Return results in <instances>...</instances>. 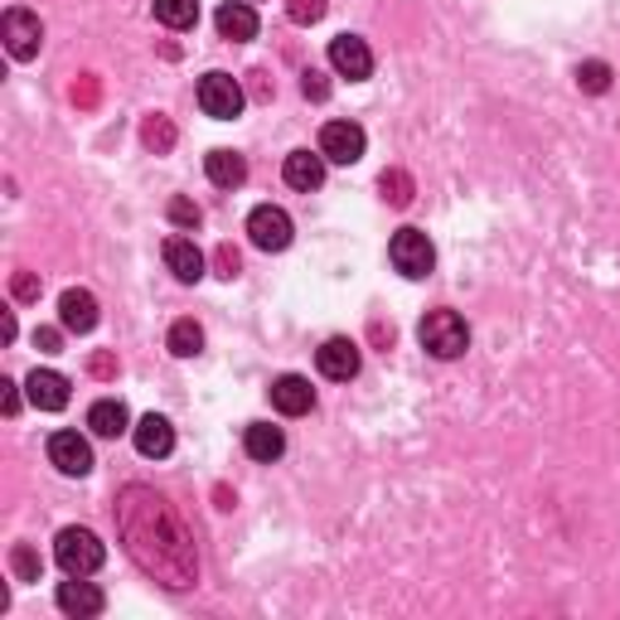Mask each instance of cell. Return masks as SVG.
Listing matches in <instances>:
<instances>
[{"mask_svg":"<svg viewBox=\"0 0 620 620\" xmlns=\"http://www.w3.org/2000/svg\"><path fill=\"white\" fill-rule=\"evenodd\" d=\"M359 364H364V359H359V345L354 339H345V335L325 339V345L315 349V369H320L330 383H349L359 373Z\"/></svg>","mask_w":620,"mask_h":620,"instance_id":"10","label":"cell"},{"mask_svg":"<svg viewBox=\"0 0 620 620\" xmlns=\"http://www.w3.org/2000/svg\"><path fill=\"white\" fill-rule=\"evenodd\" d=\"M132 437H136V451L150 455V461H160V455L174 451V427H170L160 413H146L142 422L132 427Z\"/></svg>","mask_w":620,"mask_h":620,"instance_id":"18","label":"cell"},{"mask_svg":"<svg viewBox=\"0 0 620 620\" xmlns=\"http://www.w3.org/2000/svg\"><path fill=\"white\" fill-rule=\"evenodd\" d=\"M166 267L174 272V282L194 286L199 277H204V252H199L190 238H166Z\"/></svg>","mask_w":620,"mask_h":620,"instance_id":"21","label":"cell"},{"mask_svg":"<svg viewBox=\"0 0 620 620\" xmlns=\"http://www.w3.org/2000/svg\"><path fill=\"white\" fill-rule=\"evenodd\" d=\"M10 286H15V301H40V277L34 272H15Z\"/></svg>","mask_w":620,"mask_h":620,"instance_id":"32","label":"cell"},{"mask_svg":"<svg viewBox=\"0 0 620 620\" xmlns=\"http://www.w3.org/2000/svg\"><path fill=\"white\" fill-rule=\"evenodd\" d=\"M34 345H40L44 354H58V345H64V335H58V330H49V325H40V330H34Z\"/></svg>","mask_w":620,"mask_h":620,"instance_id":"35","label":"cell"},{"mask_svg":"<svg viewBox=\"0 0 620 620\" xmlns=\"http://www.w3.org/2000/svg\"><path fill=\"white\" fill-rule=\"evenodd\" d=\"M170 218H174L180 228H199V218H204V214H199V204H190V199H174V204H170Z\"/></svg>","mask_w":620,"mask_h":620,"instance_id":"30","label":"cell"},{"mask_svg":"<svg viewBox=\"0 0 620 620\" xmlns=\"http://www.w3.org/2000/svg\"><path fill=\"white\" fill-rule=\"evenodd\" d=\"M199 349H204V330H199L194 320H174V325H170V354L194 359Z\"/></svg>","mask_w":620,"mask_h":620,"instance_id":"24","label":"cell"},{"mask_svg":"<svg viewBox=\"0 0 620 620\" xmlns=\"http://www.w3.org/2000/svg\"><path fill=\"white\" fill-rule=\"evenodd\" d=\"M243 88L238 78L228 74H204L199 78V108H204V116H214V122H233V116L243 112Z\"/></svg>","mask_w":620,"mask_h":620,"instance_id":"5","label":"cell"},{"mask_svg":"<svg viewBox=\"0 0 620 620\" xmlns=\"http://www.w3.org/2000/svg\"><path fill=\"white\" fill-rule=\"evenodd\" d=\"M243 451H248L252 461H262V465L282 461V451H286V431H282V427H272V422H252L248 431H243Z\"/></svg>","mask_w":620,"mask_h":620,"instance_id":"20","label":"cell"},{"mask_svg":"<svg viewBox=\"0 0 620 620\" xmlns=\"http://www.w3.org/2000/svg\"><path fill=\"white\" fill-rule=\"evenodd\" d=\"M417 339H422V349L431 359H461L465 349H471V325H465L455 311H427Z\"/></svg>","mask_w":620,"mask_h":620,"instance_id":"3","label":"cell"},{"mask_svg":"<svg viewBox=\"0 0 620 620\" xmlns=\"http://www.w3.org/2000/svg\"><path fill=\"white\" fill-rule=\"evenodd\" d=\"M272 407L282 417H306L315 407V388L311 379H301V373H282V379L272 383Z\"/></svg>","mask_w":620,"mask_h":620,"instance_id":"14","label":"cell"},{"mask_svg":"<svg viewBox=\"0 0 620 620\" xmlns=\"http://www.w3.org/2000/svg\"><path fill=\"white\" fill-rule=\"evenodd\" d=\"M10 567H15L20 582H40V557H34V548H25V543L10 553Z\"/></svg>","mask_w":620,"mask_h":620,"instance_id":"28","label":"cell"},{"mask_svg":"<svg viewBox=\"0 0 620 620\" xmlns=\"http://www.w3.org/2000/svg\"><path fill=\"white\" fill-rule=\"evenodd\" d=\"M282 174H286L291 190L311 194V190H320V184H325V156H320V150H291Z\"/></svg>","mask_w":620,"mask_h":620,"instance_id":"15","label":"cell"},{"mask_svg":"<svg viewBox=\"0 0 620 620\" xmlns=\"http://www.w3.org/2000/svg\"><path fill=\"white\" fill-rule=\"evenodd\" d=\"M49 461H54L64 475H88V471H92V447H88V437H78V431H54V437H49Z\"/></svg>","mask_w":620,"mask_h":620,"instance_id":"13","label":"cell"},{"mask_svg":"<svg viewBox=\"0 0 620 620\" xmlns=\"http://www.w3.org/2000/svg\"><path fill=\"white\" fill-rule=\"evenodd\" d=\"M301 92H306V98H330V83H325V74H315V68H306V74H301Z\"/></svg>","mask_w":620,"mask_h":620,"instance_id":"31","label":"cell"},{"mask_svg":"<svg viewBox=\"0 0 620 620\" xmlns=\"http://www.w3.org/2000/svg\"><path fill=\"white\" fill-rule=\"evenodd\" d=\"M0 30H5V49H10V58H20V64H25V58L40 54V44H44L40 15H30V10H5Z\"/></svg>","mask_w":620,"mask_h":620,"instance_id":"8","label":"cell"},{"mask_svg":"<svg viewBox=\"0 0 620 620\" xmlns=\"http://www.w3.org/2000/svg\"><path fill=\"white\" fill-rule=\"evenodd\" d=\"M25 388H30V403L40 407V413H58V407H68V379L64 373H54V369H34L25 379Z\"/></svg>","mask_w":620,"mask_h":620,"instance_id":"17","label":"cell"},{"mask_svg":"<svg viewBox=\"0 0 620 620\" xmlns=\"http://www.w3.org/2000/svg\"><path fill=\"white\" fill-rule=\"evenodd\" d=\"M58 611L64 616H78V620H92V616H102L108 611V596H102L92 582H83V577H68V582H58Z\"/></svg>","mask_w":620,"mask_h":620,"instance_id":"11","label":"cell"},{"mask_svg":"<svg viewBox=\"0 0 620 620\" xmlns=\"http://www.w3.org/2000/svg\"><path fill=\"white\" fill-rule=\"evenodd\" d=\"M214 262H218V277H238V267H243V262H238V252H233L228 243L214 252Z\"/></svg>","mask_w":620,"mask_h":620,"instance_id":"33","label":"cell"},{"mask_svg":"<svg viewBox=\"0 0 620 620\" xmlns=\"http://www.w3.org/2000/svg\"><path fill=\"white\" fill-rule=\"evenodd\" d=\"M116 519H122L126 553H132L136 563L150 572V577H160L174 591L190 587L194 572H199L190 533H184V523L174 519V509L156 495V489L132 485L122 495V505H116Z\"/></svg>","mask_w":620,"mask_h":620,"instance_id":"1","label":"cell"},{"mask_svg":"<svg viewBox=\"0 0 620 620\" xmlns=\"http://www.w3.org/2000/svg\"><path fill=\"white\" fill-rule=\"evenodd\" d=\"M92 373H112V354H98V359H92Z\"/></svg>","mask_w":620,"mask_h":620,"instance_id":"36","label":"cell"},{"mask_svg":"<svg viewBox=\"0 0 620 620\" xmlns=\"http://www.w3.org/2000/svg\"><path fill=\"white\" fill-rule=\"evenodd\" d=\"M58 320H64L68 335H88L98 330V296L83 286H68L64 296H58Z\"/></svg>","mask_w":620,"mask_h":620,"instance_id":"12","label":"cell"},{"mask_svg":"<svg viewBox=\"0 0 620 620\" xmlns=\"http://www.w3.org/2000/svg\"><path fill=\"white\" fill-rule=\"evenodd\" d=\"M156 20L166 30H194L199 25V0H156Z\"/></svg>","mask_w":620,"mask_h":620,"instance_id":"23","label":"cell"},{"mask_svg":"<svg viewBox=\"0 0 620 620\" xmlns=\"http://www.w3.org/2000/svg\"><path fill=\"white\" fill-rule=\"evenodd\" d=\"M364 146H369V136L359 122H325V132H320V156L325 160L354 166V160H364Z\"/></svg>","mask_w":620,"mask_h":620,"instance_id":"7","label":"cell"},{"mask_svg":"<svg viewBox=\"0 0 620 620\" xmlns=\"http://www.w3.org/2000/svg\"><path fill=\"white\" fill-rule=\"evenodd\" d=\"M330 68L349 83H364L373 74V49L359 34H339V40H330Z\"/></svg>","mask_w":620,"mask_h":620,"instance_id":"9","label":"cell"},{"mask_svg":"<svg viewBox=\"0 0 620 620\" xmlns=\"http://www.w3.org/2000/svg\"><path fill=\"white\" fill-rule=\"evenodd\" d=\"M388 262L407 282H422V277H431V267H437V248H431V238L422 228H397L388 243Z\"/></svg>","mask_w":620,"mask_h":620,"instance_id":"4","label":"cell"},{"mask_svg":"<svg viewBox=\"0 0 620 620\" xmlns=\"http://www.w3.org/2000/svg\"><path fill=\"white\" fill-rule=\"evenodd\" d=\"M291 214L286 208H277V204H257L252 214H248V238H252V248H262V252H282L291 248Z\"/></svg>","mask_w":620,"mask_h":620,"instance_id":"6","label":"cell"},{"mask_svg":"<svg viewBox=\"0 0 620 620\" xmlns=\"http://www.w3.org/2000/svg\"><path fill=\"white\" fill-rule=\"evenodd\" d=\"M88 427H92V437L116 441L122 431H132V413H126L122 397H98V403L88 407Z\"/></svg>","mask_w":620,"mask_h":620,"instance_id":"19","label":"cell"},{"mask_svg":"<svg viewBox=\"0 0 620 620\" xmlns=\"http://www.w3.org/2000/svg\"><path fill=\"white\" fill-rule=\"evenodd\" d=\"M204 170H208V180H214L218 190H238V184L248 180V160H243L238 150H208Z\"/></svg>","mask_w":620,"mask_h":620,"instance_id":"22","label":"cell"},{"mask_svg":"<svg viewBox=\"0 0 620 620\" xmlns=\"http://www.w3.org/2000/svg\"><path fill=\"white\" fill-rule=\"evenodd\" d=\"M286 15L296 25H315V20H325V0H286Z\"/></svg>","mask_w":620,"mask_h":620,"instance_id":"29","label":"cell"},{"mask_svg":"<svg viewBox=\"0 0 620 620\" xmlns=\"http://www.w3.org/2000/svg\"><path fill=\"white\" fill-rule=\"evenodd\" d=\"M577 88H582V92H606V88H611V64H601V58H587V64L577 68Z\"/></svg>","mask_w":620,"mask_h":620,"instance_id":"26","label":"cell"},{"mask_svg":"<svg viewBox=\"0 0 620 620\" xmlns=\"http://www.w3.org/2000/svg\"><path fill=\"white\" fill-rule=\"evenodd\" d=\"M54 563L64 567L68 577H92V572L108 563V548H102V538L92 529L68 523V529H58V538H54Z\"/></svg>","mask_w":620,"mask_h":620,"instance_id":"2","label":"cell"},{"mask_svg":"<svg viewBox=\"0 0 620 620\" xmlns=\"http://www.w3.org/2000/svg\"><path fill=\"white\" fill-rule=\"evenodd\" d=\"M214 25H218L224 40L248 44V40H257V10L248 5V0H224V5H218V15H214Z\"/></svg>","mask_w":620,"mask_h":620,"instance_id":"16","label":"cell"},{"mask_svg":"<svg viewBox=\"0 0 620 620\" xmlns=\"http://www.w3.org/2000/svg\"><path fill=\"white\" fill-rule=\"evenodd\" d=\"M379 190H383V199H388L393 208H407V204H413V174H407V170H383Z\"/></svg>","mask_w":620,"mask_h":620,"instance_id":"25","label":"cell"},{"mask_svg":"<svg viewBox=\"0 0 620 620\" xmlns=\"http://www.w3.org/2000/svg\"><path fill=\"white\" fill-rule=\"evenodd\" d=\"M0 407H5V417L20 413V388H15L10 379H0Z\"/></svg>","mask_w":620,"mask_h":620,"instance_id":"34","label":"cell"},{"mask_svg":"<svg viewBox=\"0 0 620 620\" xmlns=\"http://www.w3.org/2000/svg\"><path fill=\"white\" fill-rule=\"evenodd\" d=\"M142 136H146V146H156V150H170L174 146V126L166 122V116H150V122L142 126Z\"/></svg>","mask_w":620,"mask_h":620,"instance_id":"27","label":"cell"}]
</instances>
